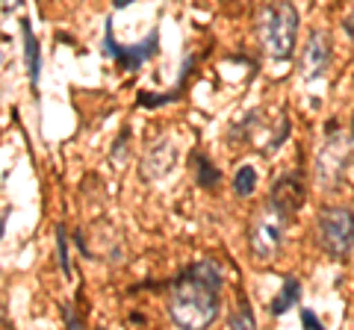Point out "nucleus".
<instances>
[{"label":"nucleus","instance_id":"obj_3","mask_svg":"<svg viewBox=\"0 0 354 330\" xmlns=\"http://www.w3.org/2000/svg\"><path fill=\"white\" fill-rule=\"evenodd\" d=\"M316 230H319L322 248L330 257L342 260L354 245V213L346 210V206H328V210H322V215H319Z\"/></svg>","mask_w":354,"mask_h":330},{"label":"nucleus","instance_id":"obj_21","mask_svg":"<svg viewBox=\"0 0 354 330\" xmlns=\"http://www.w3.org/2000/svg\"><path fill=\"white\" fill-rule=\"evenodd\" d=\"M0 322H3V316H0Z\"/></svg>","mask_w":354,"mask_h":330},{"label":"nucleus","instance_id":"obj_8","mask_svg":"<svg viewBox=\"0 0 354 330\" xmlns=\"http://www.w3.org/2000/svg\"><path fill=\"white\" fill-rule=\"evenodd\" d=\"M330 65V45H328V36L325 32H313L304 48V59H301V74L307 80H316L322 77Z\"/></svg>","mask_w":354,"mask_h":330},{"label":"nucleus","instance_id":"obj_6","mask_svg":"<svg viewBox=\"0 0 354 330\" xmlns=\"http://www.w3.org/2000/svg\"><path fill=\"white\" fill-rule=\"evenodd\" d=\"M174 162H177V145H174L169 136H165L153 148H148V153L142 157V162H139V177L145 180V183L160 180V177H165V174L174 168Z\"/></svg>","mask_w":354,"mask_h":330},{"label":"nucleus","instance_id":"obj_12","mask_svg":"<svg viewBox=\"0 0 354 330\" xmlns=\"http://www.w3.org/2000/svg\"><path fill=\"white\" fill-rule=\"evenodd\" d=\"M195 171H198V186H204V189H216L218 180H221L218 168L204 157V153H198L195 157Z\"/></svg>","mask_w":354,"mask_h":330},{"label":"nucleus","instance_id":"obj_4","mask_svg":"<svg viewBox=\"0 0 354 330\" xmlns=\"http://www.w3.org/2000/svg\"><path fill=\"white\" fill-rule=\"evenodd\" d=\"M157 50H160V32H157V30L148 32V39L139 41V45L121 48L118 41H115V36H113V21L106 18V27H104V53L118 65V68H124V71H139L151 57H157Z\"/></svg>","mask_w":354,"mask_h":330},{"label":"nucleus","instance_id":"obj_16","mask_svg":"<svg viewBox=\"0 0 354 330\" xmlns=\"http://www.w3.org/2000/svg\"><path fill=\"white\" fill-rule=\"evenodd\" d=\"M127 142H130V127H124V130H121V133H118V142H115V159L121 162V159H124V145H127Z\"/></svg>","mask_w":354,"mask_h":330},{"label":"nucleus","instance_id":"obj_11","mask_svg":"<svg viewBox=\"0 0 354 330\" xmlns=\"http://www.w3.org/2000/svg\"><path fill=\"white\" fill-rule=\"evenodd\" d=\"M254 189H257V168L254 165H239L234 174V192L239 197H248L254 195Z\"/></svg>","mask_w":354,"mask_h":330},{"label":"nucleus","instance_id":"obj_15","mask_svg":"<svg viewBox=\"0 0 354 330\" xmlns=\"http://www.w3.org/2000/svg\"><path fill=\"white\" fill-rule=\"evenodd\" d=\"M230 327H254V316H251L248 307H242V313L230 318Z\"/></svg>","mask_w":354,"mask_h":330},{"label":"nucleus","instance_id":"obj_10","mask_svg":"<svg viewBox=\"0 0 354 330\" xmlns=\"http://www.w3.org/2000/svg\"><path fill=\"white\" fill-rule=\"evenodd\" d=\"M298 298H301V283H298V278H286V280H283V289L274 295L272 304H269V313H272V316L290 313L292 307L298 304Z\"/></svg>","mask_w":354,"mask_h":330},{"label":"nucleus","instance_id":"obj_9","mask_svg":"<svg viewBox=\"0 0 354 330\" xmlns=\"http://www.w3.org/2000/svg\"><path fill=\"white\" fill-rule=\"evenodd\" d=\"M21 36H24V59H27V74H30V83L32 89L39 86V74H41V50H39V41L32 36V27L27 18H21Z\"/></svg>","mask_w":354,"mask_h":330},{"label":"nucleus","instance_id":"obj_18","mask_svg":"<svg viewBox=\"0 0 354 330\" xmlns=\"http://www.w3.org/2000/svg\"><path fill=\"white\" fill-rule=\"evenodd\" d=\"M301 322H304V327H310V330H316V327H322L319 324V318L310 313V310H301Z\"/></svg>","mask_w":354,"mask_h":330},{"label":"nucleus","instance_id":"obj_14","mask_svg":"<svg viewBox=\"0 0 354 330\" xmlns=\"http://www.w3.org/2000/svg\"><path fill=\"white\" fill-rule=\"evenodd\" d=\"M180 95H183V92L177 89V86H174V89H171L169 95H148V92H142V95H139V104H142V106H162V104L177 101Z\"/></svg>","mask_w":354,"mask_h":330},{"label":"nucleus","instance_id":"obj_7","mask_svg":"<svg viewBox=\"0 0 354 330\" xmlns=\"http://www.w3.org/2000/svg\"><path fill=\"white\" fill-rule=\"evenodd\" d=\"M304 204V186H301V180L298 177H281L278 183H274V189H272V195H269V206L274 213H278L286 224L292 222V215L298 213V206Z\"/></svg>","mask_w":354,"mask_h":330},{"label":"nucleus","instance_id":"obj_20","mask_svg":"<svg viewBox=\"0 0 354 330\" xmlns=\"http://www.w3.org/2000/svg\"><path fill=\"white\" fill-rule=\"evenodd\" d=\"M3 227H6V215H0V236H3Z\"/></svg>","mask_w":354,"mask_h":330},{"label":"nucleus","instance_id":"obj_19","mask_svg":"<svg viewBox=\"0 0 354 330\" xmlns=\"http://www.w3.org/2000/svg\"><path fill=\"white\" fill-rule=\"evenodd\" d=\"M115 3V9H121V6H127V3H133V0H113Z\"/></svg>","mask_w":354,"mask_h":330},{"label":"nucleus","instance_id":"obj_17","mask_svg":"<svg viewBox=\"0 0 354 330\" xmlns=\"http://www.w3.org/2000/svg\"><path fill=\"white\" fill-rule=\"evenodd\" d=\"M24 0H0V12H18Z\"/></svg>","mask_w":354,"mask_h":330},{"label":"nucleus","instance_id":"obj_1","mask_svg":"<svg viewBox=\"0 0 354 330\" xmlns=\"http://www.w3.org/2000/svg\"><path fill=\"white\" fill-rule=\"evenodd\" d=\"M221 271L216 262L201 260L189 266L183 274L165 283V310L169 318L183 330H201L209 327L218 316L221 301Z\"/></svg>","mask_w":354,"mask_h":330},{"label":"nucleus","instance_id":"obj_13","mask_svg":"<svg viewBox=\"0 0 354 330\" xmlns=\"http://www.w3.org/2000/svg\"><path fill=\"white\" fill-rule=\"evenodd\" d=\"M57 251H59V266H62V274L71 280V262H68V233H65V227H57Z\"/></svg>","mask_w":354,"mask_h":330},{"label":"nucleus","instance_id":"obj_2","mask_svg":"<svg viewBox=\"0 0 354 330\" xmlns=\"http://www.w3.org/2000/svg\"><path fill=\"white\" fill-rule=\"evenodd\" d=\"M298 39V12L292 3H272L260 15V41L269 59H290Z\"/></svg>","mask_w":354,"mask_h":330},{"label":"nucleus","instance_id":"obj_5","mask_svg":"<svg viewBox=\"0 0 354 330\" xmlns=\"http://www.w3.org/2000/svg\"><path fill=\"white\" fill-rule=\"evenodd\" d=\"M283 227L286 222L272 210V206H266V213L254 222L251 233H248V245H251V254L254 260H272L274 254H278L281 248V239H283Z\"/></svg>","mask_w":354,"mask_h":330}]
</instances>
